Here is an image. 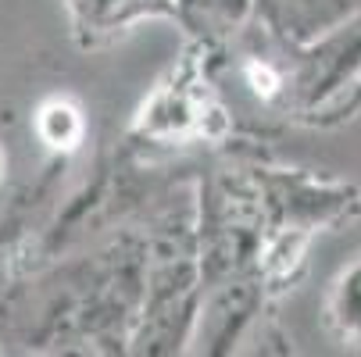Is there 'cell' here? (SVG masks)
I'll list each match as a JSON object with an SVG mask.
<instances>
[{
  "instance_id": "1",
  "label": "cell",
  "mask_w": 361,
  "mask_h": 357,
  "mask_svg": "<svg viewBox=\"0 0 361 357\" xmlns=\"http://www.w3.org/2000/svg\"><path fill=\"white\" fill-rule=\"evenodd\" d=\"M79 132H82V122H79V115H75L72 104L54 100V104H47L39 111V136L50 146H75Z\"/></svg>"
},
{
  "instance_id": "2",
  "label": "cell",
  "mask_w": 361,
  "mask_h": 357,
  "mask_svg": "<svg viewBox=\"0 0 361 357\" xmlns=\"http://www.w3.org/2000/svg\"><path fill=\"white\" fill-rule=\"evenodd\" d=\"M250 79H254L257 93H272V72L269 68H250Z\"/></svg>"
},
{
  "instance_id": "3",
  "label": "cell",
  "mask_w": 361,
  "mask_h": 357,
  "mask_svg": "<svg viewBox=\"0 0 361 357\" xmlns=\"http://www.w3.org/2000/svg\"><path fill=\"white\" fill-rule=\"evenodd\" d=\"M0 172H4V154H0Z\"/></svg>"
}]
</instances>
